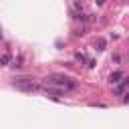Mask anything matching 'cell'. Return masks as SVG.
I'll return each instance as SVG.
<instances>
[{"label": "cell", "mask_w": 129, "mask_h": 129, "mask_svg": "<svg viewBox=\"0 0 129 129\" xmlns=\"http://www.w3.org/2000/svg\"><path fill=\"white\" fill-rule=\"evenodd\" d=\"M8 60H10V54H4V56H0V62H2V64H6Z\"/></svg>", "instance_id": "cell-4"}, {"label": "cell", "mask_w": 129, "mask_h": 129, "mask_svg": "<svg viewBox=\"0 0 129 129\" xmlns=\"http://www.w3.org/2000/svg\"><path fill=\"white\" fill-rule=\"evenodd\" d=\"M119 79H123V75H121V73H119V71H117V73H113V75H111V83H119Z\"/></svg>", "instance_id": "cell-3"}, {"label": "cell", "mask_w": 129, "mask_h": 129, "mask_svg": "<svg viewBox=\"0 0 129 129\" xmlns=\"http://www.w3.org/2000/svg\"><path fill=\"white\" fill-rule=\"evenodd\" d=\"M127 81H129V79H127V77H123V79H121V81H119V85H117V87H115V89H113V91H115V95H121V93H123V91H125V85H127Z\"/></svg>", "instance_id": "cell-2"}, {"label": "cell", "mask_w": 129, "mask_h": 129, "mask_svg": "<svg viewBox=\"0 0 129 129\" xmlns=\"http://www.w3.org/2000/svg\"><path fill=\"white\" fill-rule=\"evenodd\" d=\"M46 83L56 85V87H64V89H77V83L67 75H50V77H46Z\"/></svg>", "instance_id": "cell-1"}]
</instances>
